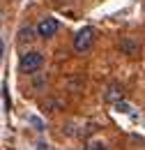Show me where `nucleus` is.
<instances>
[{
  "mask_svg": "<svg viewBox=\"0 0 145 150\" xmlns=\"http://www.w3.org/2000/svg\"><path fill=\"white\" fill-rule=\"evenodd\" d=\"M94 28L90 25H85V28H81L76 35H74V51L76 53H88L92 46H94Z\"/></svg>",
  "mask_w": 145,
  "mask_h": 150,
  "instance_id": "f257e3e1",
  "label": "nucleus"
},
{
  "mask_svg": "<svg viewBox=\"0 0 145 150\" xmlns=\"http://www.w3.org/2000/svg\"><path fill=\"white\" fill-rule=\"evenodd\" d=\"M42 65H44V56H42L39 51H28V53H23L21 60H18V69H21V72H25V74L37 72Z\"/></svg>",
  "mask_w": 145,
  "mask_h": 150,
  "instance_id": "f03ea898",
  "label": "nucleus"
},
{
  "mask_svg": "<svg viewBox=\"0 0 145 150\" xmlns=\"http://www.w3.org/2000/svg\"><path fill=\"white\" fill-rule=\"evenodd\" d=\"M58 28H60V23L55 19H42L37 23V35L44 37V39H49V37H53L55 33H58Z\"/></svg>",
  "mask_w": 145,
  "mask_h": 150,
  "instance_id": "7ed1b4c3",
  "label": "nucleus"
},
{
  "mask_svg": "<svg viewBox=\"0 0 145 150\" xmlns=\"http://www.w3.org/2000/svg\"><path fill=\"white\" fill-rule=\"evenodd\" d=\"M122 95H125V90H122V86H120V83H111L108 90H106V95H104V99H106V102H115V104H118V102L122 99Z\"/></svg>",
  "mask_w": 145,
  "mask_h": 150,
  "instance_id": "20e7f679",
  "label": "nucleus"
},
{
  "mask_svg": "<svg viewBox=\"0 0 145 150\" xmlns=\"http://www.w3.org/2000/svg\"><path fill=\"white\" fill-rule=\"evenodd\" d=\"M32 39V28H21L18 30V44H25Z\"/></svg>",
  "mask_w": 145,
  "mask_h": 150,
  "instance_id": "39448f33",
  "label": "nucleus"
},
{
  "mask_svg": "<svg viewBox=\"0 0 145 150\" xmlns=\"http://www.w3.org/2000/svg\"><path fill=\"white\" fill-rule=\"evenodd\" d=\"M30 122H32V125H35L37 129H44V122H42V120H39V118H35V115H32V118H30Z\"/></svg>",
  "mask_w": 145,
  "mask_h": 150,
  "instance_id": "423d86ee",
  "label": "nucleus"
},
{
  "mask_svg": "<svg viewBox=\"0 0 145 150\" xmlns=\"http://www.w3.org/2000/svg\"><path fill=\"white\" fill-rule=\"evenodd\" d=\"M129 109H131L129 104H125V102H118V111H125V113H127Z\"/></svg>",
  "mask_w": 145,
  "mask_h": 150,
  "instance_id": "0eeeda50",
  "label": "nucleus"
},
{
  "mask_svg": "<svg viewBox=\"0 0 145 150\" xmlns=\"http://www.w3.org/2000/svg\"><path fill=\"white\" fill-rule=\"evenodd\" d=\"M122 46H125V49H127V51H131V53H134V51H136V46H134V44H131V42H122Z\"/></svg>",
  "mask_w": 145,
  "mask_h": 150,
  "instance_id": "6e6552de",
  "label": "nucleus"
},
{
  "mask_svg": "<svg viewBox=\"0 0 145 150\" xmlns=\"http://www.w3.org/2000/svg\"><path fill=\"white\" fill-rule=\"evenodd\" d=\"M88 150H104V148H101V143H92V146H88Z\"/></svg>",
  "mask_w": 145,
  "mask_h": 150,
  "instance_id": "1a4fd4ad",
  "label": "nucleus"
},
{
  "mask_svg": "<svg viewBox=\"0 0 145 150\" xmlns=\"http://www.w3.org/2000/svg\"><path fill=\"white\" fill-rule=\"evenodd\" d=\"M37 150H49V146H46L44 141H39V143H37Z\"/></svg>",
  "mask_w": 145,
  "mask_h": 150,
  "instance_id": "9d476101",
  "label": "nucleus"
}]
</instances>
